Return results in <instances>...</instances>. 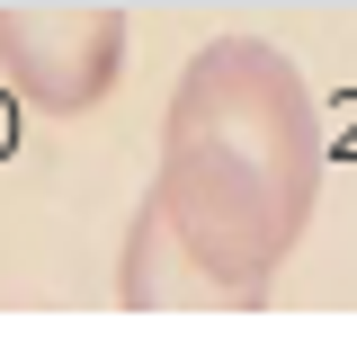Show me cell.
Returning <instances> with one entry per match:
<instances>
[{
  "instance_id": "2",
  "label": "cell",
  "mask_w": 357,
  "mask_h": 357,
  "mask_svg": "<svg viewBox=\"0 0 357 357\" xmlns=\"http://www.w3.org/2000/svg\"><path fill=\"white\" fill-rule=\"evenodd\" d=\"M126 72V0H0V81L36 116H89Z\"/></svg>"
},
{
  "instance_id": "3",
  "label": "cell",
  "mask_w": 357,
  "mask_h": 357,
  "mask_svg": "<svg viewBox=\"0 0 357 357\" xmlns=\"http://www.w3.org/2000/svg\"><path fill=\"white\" fill-rule=\"evenodd\" d=\"M116 295H126L134 312H241L232 295H223V277L188 250V232L170 223L161 197H143V206H134L126 259H116Z\"/></svg>"
},
{
  "instance_id": "1",
  "label": "cell",
  "mask_w": 357,
  "mask_h": 357,
  "mask_svg": "<svg viewBox=\"0 0 357 357\" xmlns=\"http://www.w3.org/2000/svg\"><path fill=\"white\" fill-rule=\"evenodd\" d=\"M152 197L232 304H268L277 268L304 250V223L321 206V107L268 36H215L188 54L161 107Z\"/></svg>"
}]
</instances>
